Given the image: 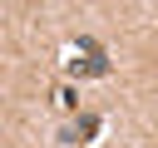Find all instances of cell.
Masks as SVG:
<instances>
[{"label": "cell", "instance_id": "cell-1", "mask_svg": "<svg viewBox=\"0 0 158 148\" xmlns=\"http://www.w3.org/2000/svg\"><path fill=\"white\" fill-rule=\"evenodd\" d=\"M94 133H99V118H94V113H84V118L74 123V138L84 143V138H94Z\"/></svg>", "mask_w": 158, "mask_h": 148}]
</instances>
